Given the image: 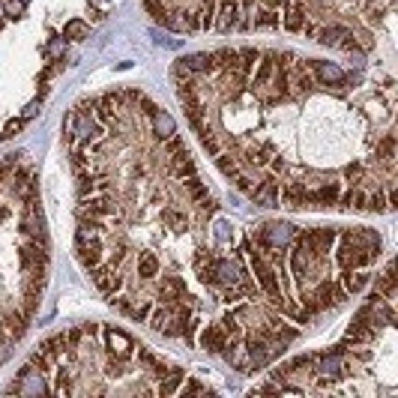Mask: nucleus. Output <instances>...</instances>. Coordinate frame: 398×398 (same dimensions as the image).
<instances>
[{
	"mask_svg": "<svg viewBox=\"0 0 398 398\" xmlns=\"http://www.w3.org/2000/svg\"><path fill=\"white\" fill-rule=\"evenodd\" d=\"M87 33H90V27H87L84 19H69V21L63 24V39H66V43H78V39H87Z\"/></svg>",
	"mask_w": 398,
	"mask_h": 398,
	"instance_id": "obj_7",
	"label": "nucleus"
},
{
	"mask_svg": "<svg viewBox=\"0 0 398 398\" xmlns=\"http://www.w3.org/2000/svg\"><path fill=\"white\" fill-rule=\"evenodd\" d=\"M312 39H318L320 45H329V48H342V51H366V45L356 43L353 30H347L344 24H318L312 33Z\"/></svg>",
	"mask_w": 398,
	"mask_h": 398,
	"instance_id": "obj_1",
	"label": "nucleus"
},
{
	"mask_svg": "<svg viewBox=\"0 0 398 398\" xmlns=\"http://www.w3.org/2000/svg\"><path fill=\"white\" fill-rule=\"evenodd\" d=\"M21 12H24V3H19V0H6V19H19Z\"/></svg>",
	"mask_w": 398,
	"mask_h": 398,
	"instance_id": "obj_9",
	"label": "nucleus"
},
{
	"mask_svg": "<svg viewBox=\"0 0 398 398\" xmlns=\"http://www.w3.org/2000/svg\"><path fill=\"white\" fill-rule=\"evenodd\" d=\"M63 51H66V39L63 36H51V43L45 45V60H60L63 57Z\"/></svg>",
	"mask_w": 398,
	"mask_h": 398,
	"instance_id": "obj_8",
	"label": "nucleus"
},
{
	"mask_svg": "<svg viewBox=\"0 0 398 398\" xmlns=\"http://www.w3.org/2000/svg\"><path fill=\"white\" fill-rule=\"evenodd\" d=\"M312 72H314V78H318L320 84H327V87H336V84H344V81H347L344 69H342V66H336V63L312 60Z\"/></svg>",
	"mask_w": 398,
	"mask_h": 398,
	"instance_id": "obj_4",
	"label": "nucleus"
},
{
	"mask_svg": "<svg viewBox=\"0 0 398 398\" xmlns=\"http://www.w3.org/2000/svg\"><path fill=\"white\" fill-rule=\"evenodd\" d=\"M198 329H201V336L195 338V344H201L207 353H222L225 344L231 342V336L225 333L222 323H210V327H198Z\"/></svg>",
	"mask_w": 398,
	"mask_h": 398,
	"instance_id": "obj_3",
	"label": "nucleus"
},
{
	"mask_svg": "<svg viewBox=\"0 0 398 398\" xmlns=\"http://www.w3.org/2000/svg\"><path fill=\"white\" fill-rule=\"evenodd\" d=\"M150 123H153V132L162 138H171L174 132H177V123H174V117L168 111H162V108H153L150 111Z\"/></svg>",
	"mask_w": 398,
	"mask_h": 398,
	"instance_id": "obj_5",
	"label": "nucleus"
},
{
	"mask_svg": "<svg viewBox=\"0 0 398 398\" xmlns=\"http://www.w3.org/2000/svg\"><path fill=\"white\" fill-rule=\"evenodd\" d=\"M105 338V344H108V351H111L117 360H129V356H135L138 353V344L132 342V336H126L123 329H114V327H102L99 329Z\"/></svg>",
	"mask_w": 398,
	"mask_h": 398,
	"instance_id": "obj_2",
	"label": "nucleus"
},
{
	"mask_svg": "<svg viewBox=\"0 0 398 398\" xmlns=\"http://www.w3.org/2000/svg\"><path fill=\"white\" fill-rule=\"evenodd\" d=\"M19 3H24V6H27V3H30V0H19Z\"/></svg>",
	"mask_w": 398,
	"mask_h": 398,
	"instance_id": "obj_11",
	"label": "nucleus"
},
{
	"mask_svg": "<svg viewBox=\"0 0 398 398\" xmlns=\"http://www.w3.org/2000/svg\"><path fill=\"white\" fill-rule=\"evenodd\" d=\"M159 276V258L156 255H138L135 258V279H156Z\"/></svg>",
	"mask_w": 398,
	"mask_h": 398,
	"instance_id": "obj_6",
	"label": "nucleus"
},
{
	"mask_svg": "<svg viewBox=\"0 0 398 398\" xmlns=\"http://www.w3.org/2000/svg\"><path fill=\"white\" fill-rule=\"evenodd\" d=\"M36 108H39V99H33V102H27V105H24V111H21V120L27 123V120L33 117V114H36Z\"/></svg>",
	"mask_w": 398,
	"mask_h": 398,
	"instance_id": "obj_10",
	"label": "nucleus"
}]
</instances>
